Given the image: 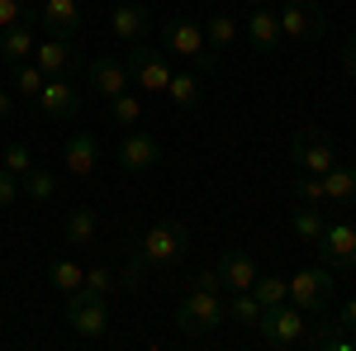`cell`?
Here are the masks:
<instances>
[{
  "label": "cell",
  "instance_id": "cell-16",
  "mask_svg": "<svg viewBox=\"0 0 356 351\" xmlns=\"http://www.w3.org/2000/svg\"><path fill=\"white\" fill-rule=\"evenodd\" d=\"M86 76H90V85L105 95V100H114V95H124L129 90V67H124V57H90L86 62Z\"/></svg>",
  "mask_w": 356,
  "mask_h": 351
},
{
  "label": "cell",
  "instance_id": "cell-7",
  "mask_svg": "<svg viewBox=\"0 0 356 351\" xmlns=\"http://www.w3.org/2000/svg\"><path fill=\"white\" fill-rule=\"evenodd\" d=\"M337 295V280L328 266H309L300 275H290V304H300L304 313H323Z\"/></svg>",
  "mask_w": 356,
  "mask_h": 351
},
{
  "label": "cell",
  "instance_id": "cell-5",
  "mask_svg": "<svg viewBox=\"0 0 356 351\" xmlns=\"http://www.w3.org/2000/svg\"><path fill=\"white\" fill-rule=\"evenodd\" d=\"M124 67H129V81H134L138 90H162V95H166V85H171V67H166V53H157L147 38L129 43Z\"/></svg>",
  "mask_w": 356,
  "mask_h": 351
},
{
  "label": "cell",
  "instance_id": "cell-14",
  "mask_svg": "<svg viewBox=\"0 0 356 351\" xmlns=\"http://www.w3.org/2000/svg\"><path fill=\"white\" fill-rule=\"evenodd\" d=\"M110 28H114L119 43H138V38H147V33H152V5H147V0H124V5H114Z\"/></svg>",
  "mask_w": 356,
  "mask_h": 351
},
{
  "label": "cell",
  "instance_id": "cell-2",
  "mask_svg": "<svg viewBox=\"0 0 356 351\" xmlns=\"http://www.w3.org/2000/svg\"><path fill=\"white\" fill-rule=\"evenodd\" d=\"M134 252L147 270H176L186 261V252H191V228L181 218H162L134 243Z\"/></svg>",
  "mask_w": 356,
  "mask_h": 351
},
{
  "label": "cell",
  "instance_id": "cell-40",
  "mask_svg": "<svg viewBox=\"0 0 356 351\" xmlns=\"http://www.w3.org/2000/svg\"><path fill=\"white\" fill-rule=\"evenodd\" d=\"M10 114H15V95H10V90H0V124H5Z\"/></svg>",
  "mask_w": 356,
  "mask_h": 351
},
{
  "label": "cell",
  "instance_id": "cell-11",
  "mask_svg": "<svg viewBox=\"0 0 356 351\" xmlns=\"http://www.w3.org/2000/svg\"><path fill=\"white\" fill-rule=\"evenodd\" d=\"M33 62H38L43 76H76V72L86 67L76 38H43V43L33 48Z\"/></svg>",
  "mask_w": 356,
  "mask_h": 351
},
{
  "label": "cell",
  "instance_id": "cell-22",
  "mask_svg": "<svg viewBox=\"0 0 356 351\" xmlns=\"http://www.w3.org/2000/svg\"><path fill=\"white\" fill-rule=\"evenodd\" d=\"M323 190H328V204H356V166H332L323 171Z\"/></svg>",
  "mask_w": 356,
  "mask_h": 351
},
{
  "label": "cell",
  "instance_id": "cell-37",
  "mask_svg": "<svg viewBox=\"0 0 356 351\" xmlns=\"http://www.w3.org/2000/svg\"><path fill=\"white\" fill-rule=\"evenodd\" d=\"M323 347H328V351H352V337H347V327H332V332H323Z\"/></svg>",
  "mask_w": 356,
  "mask_h": 351
},
{
  "label": "cell",
  "instance_id": "cell-25",
  "mask_svg": "<svg viewBox=\"0 0 356 351\" xmlns=\"http://www.w3.org/2000/svg\"><path fill=\"white\" fill-rule=\"evenodd\" d=\"M252 295H257V304H261V309H271V304H285V299H290V275H257Z\"/></svg>",
  "mask_w": 356,
  "mask_h": 351
},
{
  "label": "cell",
  "instance_id": "cell-8",
  "mask_svg": "<svg viewBox=\"0 0 356 351\" xmlns=\"http://www.w3.org/2000/svg\"><path fill=\"white\" fill-rule=\"evenodd\" d=\"M314 247H318V261L328 270H356V223L328 218V223H323V238Z\"/></svg>",
  "mask_w": 356,
  "mask_h": 351
},
{
  "label": "cell",
  "instance_id": "cell-4",
  "mask_svg": "<svg viewBox=\"0 0 356 351\" xmlns=\"http://www.w3.org/2000/svg\"><path fill=\"white\" fill-rule=\"evenodd\" d=\"M257 332H261V342L275 351H290L300 347L304 337H309V318H304L300 304H271V309H261V318H257Z\"/></svg>",
  "mask_w": 356,
  "mask_h": 351
},
{
  "label": "cell",
  "instance_id": "cell-23",
  "mask_svg": "<svg viewBox=\"0 0 356 351\" xmlns=\"http://www.w3.org/2000/svg\"><path fill=\"white\" fill-rule=\"evenodd\" d=\"M204 38H209V48H214V53H228V48L238 43V19H233L228 10L209 15V19H204Z\"/></svg>",
  "mask_w": 356,
  "mask_h": 351
},
{
  "label": "cell",
  "instance_id": "cell-28",
  "mask_svg": "<svg viewBox=\"0 0 356 351\" xmlns=\"http://www.w3.org/2000/svg\"><path fill=\"white\" fill-rule=\"evenodd\" d=\"M166 95H171V105H176V109H195V105H200V81H195L191 72H171Z\"/></svg>",
  "mask_w": 356,
  "mask_h": 351
},
{
  "label": "cell",
  "instance_id": "cell-17",
  "mask_svg": "<svg viewBox=\"0 0 356 351\" xmlns=\"http://www.w3.org/2000/svg\"><path fill=\"white\" fill-rule=\"evenodd\" d=\"M214 270H219V280H223V290H228V295H233V290H252V285H257V275H261L257 261H252V252H243V247H228Z\"/></svg>",
  "mask_w": 356,
  "mask_h": 351
},
{
  "label": "cell",
  "instance_id": "cell-19",
  "mask_svg": "<svg viewBox=\"0 0 356 351\" xmlns=\"http://www.w3.org/2000/svg\"><path fill=\"white\" fill-rule=\"evenodd\" d=\"M33 33H38V28L24 24V19L0 28V67H24V62H33V48H38Z\"/></svg>",
  "mask_w": 356,
  "mask_h": 351
},
{
  "label": "cell",
  "instance_id": "cell-35",
  "mask_svg": "<svg viewBox=\"0 0 356 351\" xmlns=\"http://www.w3.org/2000/svg\"><path fill=\"white\" fill-rule=\"evenodd\" d=\"M19 195H24V186H19V176L0 166V209H10V204H19Z\"/></svg>",
  "mask_w": 356,
  "mask_h": 351
},
{
  "label": "cell",
  "instance_id": "cell-42",
  "mask_svg": "<svg viewBox=\"0 0 356 351\" xmlns=\"http://www.w3.org/2000/svg\"><path fill=\"white\" fill-rule=\"evenodd\" d=\"M352 351H356V337H352Z\"/></svg>",
  "mask_w": 356,
  "mask_h": 351
},
{
  "label": "cell",
  "instance_id": "cell-12",
  "mask_svg": "<svg viewBox=\"0 0 356 351\" xmlns=\"http://www.w3.org/2000/svg\"><path fill=\"white\" fill-rule=\"evenodd\" d=\"M38 109H43V119H53V124H72V119L81 114V95H76L72 76H48L43 90H38Z\"/></svg>",
  "mask_w": 356,
  "mask_h": 351
},
{
  "label": "cell",
  "instance_id": "cell-24",
  "mask_svg": "<svg viewBox=\"0 0 356 351\" xmlns=\"http://www.w3.org/2000/svg\"><path fill=\"white\" fill-rule=\"evenodd\" d=\"M257 318H261V304H257V295H252V290H233V295H228V323L257 327Z\"/></svg>",
  "mask_w": 356,
  "mask_h": 351
},
{
  "label": "cell",
  "instance_id": "cell-3",
  "mask_svg": "<svg viewBox=\"0 0 356 351\" xmlns=\"http://www.w3.org/2000/svg\"><path fill=\"white\" fill-rule=\"evenodd\" d=\"M162 43H166V53L191 57L200 72H214V67H219V53L209 48L204 24H195V19H186V15H171V19L162 24Z\"/></svg>",
  "mask_w": 356,
  "mask_h": 351
},
{
  "label": "cell",
  "instance_id": "cell-6",
  "mask_svg": "<svg viewBox=\"0 0 356 351\" xmlns=\"http://www.w3.org/2000/svg\"><path fill=\"white\" fill-rule=\"evenodd\" d=\"M67 323H72V332L86 337V342L105 337V332H110V299L90 295V290H72V295H67Z\"/></svg>",
  "mask_w": 356,
  "mask_h": 351
},
{
  "label": "cell",
  "instance_id": "cell-31",
  "mask_svg": "<svg viewBox=\"0 0 356 351\" xmlns=\"http://www.w3.org/2000/svg\"><path fill=\"white\" fill-rule=\"evenodd\" d=\"M110 119H114V129H134L138 119H143V105H138L134 90H124V95L110 100Z\"/></svg>",
  "mask_w": 356,
  "mask_h": 351
},
{
  "label": "cell",
  "instance_id": "cell-33",
  "mask_svg": "<svg viewBox=\"0 0 356 351\" xmlns=\"http://www.w3.org/2000/svg\"><path fill=\"white\" fill-rule=\"evenodd\" d=\"M43 81H48V76L38 72V62H24V67H15V90H19V95H33V100H38Z\"/></svg>",
  "mask_w": 356,
  "mask_h": 351
},
{
  "label": "cell",
  "instance_id": "cell-27",
  "mask_svg": "<svg viewBox=\"0 0 356 351\" xmlns=\"http://www.w3.org/2000/svg\"><path fill=\"white\" fill-rule=\"evenodd\" d=\"M81 280H86V270L76 266V261H67V256H57L53 266H48V285H53V290H62V295L81 290Z\"/></svg>",
  "mask_w": 356,
  "mask_h": 351
},
{
  "label": "cell",
  "instance_id": "cell-38",
  "mask_svg": "<svg viewBox=\"0 0 356 351\" xmlns=\"http://www.w3.org/2000/svg\"><path fill=\"white\" fill-rule=\"evenodd\" d=\"M342 72L356 81V38H347V43H342Z\"/></svg>",
  "mask_w": 356,
  "mask_h": 351
},
{
  "label": "cell",
  "instance_id": "cell-20",
  "mask_svg": "<svg viewBox=\"0 0 356 351\" xmlns=\"http://www.w3.org/2000/svg\"><path fill=\"white\" fill-rule=\"evenodd\" d=\"M62 162H67L72 176H90V171L100 166V142H95V133L76 129V133L67 138V147H62Z\"/></svg>",
  "mask_w": 356,
  "mask_h": 351
},
{
  "label": "cell",
  "instance_id": "cell-13",
  "mask_svg": "<svg viewBox=\"0 0 356 351\" xmlns=\"http://www.w3.org/2000/svg\"><path fill=\"white\" fill-rule=\"evenodd\" d=\"M157 162H162V142L152 133H143V129H129L124 142H119V166L134 171V176H143V171H152Z\"/></svg>",
  "mask_w": 356,
  "mask_h": 351
},
{
  "label": "cell",
  "instance_id": "cell-9",
  "mask_svg": "<svg viewBox=\"0 0 356 351\" xmlns=\"http://www.w3.org/2000/svg\"><path fill=\"white\" fill-rule=\"evenodd\" d=\"M290 162L300 166V171L323 176V171L337 166V147H332L328 133H318V129H300V133L290 138Z\"/></svg>",
  "mask_w": 356,
  "mask_h": 351
},
{
  "label": "cell",
  "instance_id": "cell-32",
  "mask_svg": "<svg viewBox=\"0 0 356 351\" xmlns=\"http://www.w3.org/2000/svg\"><path fill=\"white\" fill-rule=\"evenodd\" d=\"M0 166H5V171H15V176H29L38 162H33V147H29V142H10V147L0 152Z\"/></svg>",
  "mask_w": 356,
  "mask_h": 351
},
{
  "label": "cell",
  "instance_id": "cell-34",
  "mask_svg": "<svg viewBox=\"0 0 356 351\" xmlns=\"http://www.w3.org/2000/svg\"><path fill=\"white\" fill-rule=\"evenodd\" d=\"M114 280H119V275H114L110 266H90V270H86V280H81V290H90V295H100V299H110V295H114Z\"/></svg>",
  "mask_w": 356,
  "mask_h": 351
},
{
  "label": "cell",
  "instance_id": "cell-10",
  "mask_svg": "<svg viewBox=\"0 0 356 351\" xmlns=\"http://www.w3.org/2000/svg\"><path fill=\"white\" fill-rule=\"evenodd\" d=\"M275 19H280V33L295 38V43H318L323 28H328L323 10H318L314 0H290L285 10H275Z\"/></svg>",
  "mask_w": 356,
  "mask_h": 351
},
{
  "label": "cell",
  "instance_id": "cell-41",
  "mask_svg": "<svg viewBox=\"0 0 356 351\" xmlns=\"http://www.w3.org/2000/svg\"><path fill=\"white\" fill-rule=\"evenodd\" d=\"M247 5H252V10H257V5H271V0H247Z\"/></svg>",
  "mask_w": 356,
  "mask_h": 351
},
{
  "label": "cell",
  "instance_id": "cell-39",
  "mask_svg": "<svg viewBox=\"0 0 356 351\" xmlns=\"http://www.w3.org/2000/svg\"><path fill=\"white\" fill-rule=\"evenodd\" d=\"M342 327H352V332H356V299L342 304Z\"/></svg>",
  "mask_w": 356,
  "mask_h": 351
},
{
  "label": "cell",
  "instance_id": "cell-29",
  "mask_svg": "<svg viewBox=\"0 0 356 351\" xmlns=\"http://www.w3.org/2000/svg\"><path fill=\"white\" fill-rule=\"evenodd\" d=\"M295 195H300V204H309V209H328L323 176H314V171H300V176H295Z\"/></svg>",
  "mask_w": 356,
  "mask_h": 351
},
{
  "label": "cell",
  "instance_id": "cell-36",
  "mask_svg": "<svg viewBox=\"0 0 356 351\" xmlns=\"http://www.w3.org/2000/svg\"><path fill=\"white\" fill-rule=\"evenodd\" d=\"M19 15H24V0H0V28L19 24Z\"/></svg>",
  "mask_w": 356,
  "mask_h": 351
},
{
  "label": "cell",
  "instance_id": "cell-15",
  "mask_svg": "<svg viewBox=\"0 0 356 351\" xmlns=\"http://www.w3.org/2000/svg\"><path fill=\"white\" fill-rule=\"evenodd\" d=\"M38 28H48V38H76L81 33L76 0H38Z\"/></svg>",
  "mask_w": 356,
  "mask_h": 351
},
{
  "label": "cell",
  "instance_id": "cell-21",
  "mask_svg": "<svg viewBox=\"0 0 356 351\" xmlns=\"http://www.w3.org/2000/svg\"><path fill=\"white\" fill-rule=\"evenodd\" d=\"M62 238L72 247H90L95 238H100V218H95V209H86V204H76L72 214L62 218Z\"/></svg>",
  "mask_w": 356,
  "mask_h": 351
},
{
  "label": "cell",
  "instance_id": "cell-1",
  "mask_svg": "<svg viewBox=\"0 0 356 351\" xmlns=\"http://www.w3.org/2000/svg\"><path fill=\"white\" fill-rule=\"evenodd\" d=\"M219 323H228L223 280H219V270H200L191 280V295L181 299V309H176V327H181V337H204Z\"/></svg>",
  "mask_w": 356,
  "mask_h": 351
},
{
  "label": "cell",
  "instance_id": "cell-30",
  "mask_svg": "<svg viewBox=\"0 0 356 351\" xmlns=\"http://www.w3.org/2000/svg\"><path fill=\"white\" fill-rule=\"evenodd\" d=\"M19 186H24V195L33 199V204H43V199H53V195H57L53 171H43V166H33L29 176H19Z\"/></svg>",
  "mask_w": 356,
  "mask_h": 351
},
{
  "label": "cell",
  "instance_id": "cell-18",
  "mask_svg": "<svg viewBox=\"0 0 356 351\" xmlns=\"http://www.w3.org/2000/svg\"><path fill=\"white\" fill-rule=\"evenodd\" d=\"M247 43H252V53H280L285 33H280V19H275L271 5H257L247 15Z\"/></svg>",
  "mask_w": 356,
  "mask_h": 351
},
{
  "label": "cell",
  "instance_id": "cell-26",
  "mask_svg": "<svg viewBox=\"0 0 356 351\" xmlns=\"http://www.w3.org/2000/svg\"><path fill=\"white\" fill-rule=\"evenodd\" d=\"M323 223H328L323 209H309V204H300L295 218H290V228H295V238H300V243H318V238H323Z\"/></svg>",
  "mask_w": 356,
  "mask_h": 351
}]
</instances>
